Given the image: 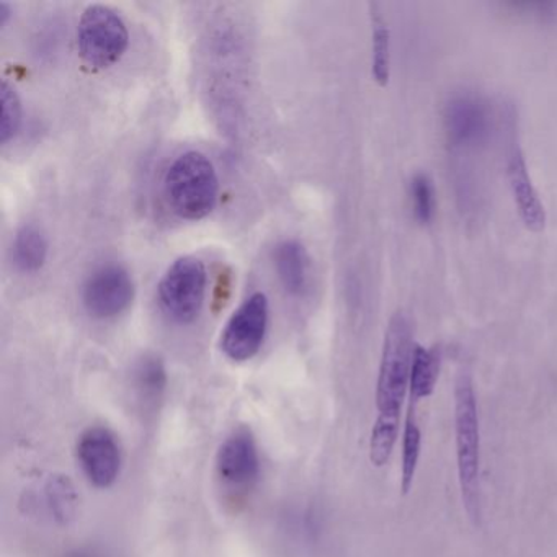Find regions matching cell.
<instances>
[{"mask_svg":"<svg viewBox=\"0 0 557 557\" xmlns=\"http://www.w3.org/2000/svg\"><path fill=\"white\" fill-rule=\"evenodd\" d=\"M11 18V5L0 2V27H4Z\"/></svg>","mask_w":557,"mask_h":557,"instance_id":"21","label":"cell"},{"mask_svg":"<svg viewBox=\"0 0 557 557\" xmlns=\"http://www.w3.org/2000/svg\"><path fill=\"white\" fill-rule=\"evenodd\" d=\"M48 504H50L51 513L54 515L57 520L67 523L71 518L76 515L77 495L74 492L73 482L70 479L54 478L51 479L47 487Z\"/></svg>","mask_w":557,"mask_h":557,"instance_id":"18","label":"cell"},{"mask_svg":"<svg viewBox=\"0 0 557 557\" xmlns=\"http://www.w3.org/2000/svg\"><path fill=\"white\" fill-rule=\"evenodd\" d=\"M165 198L182 220L198 221L216 208L220 181L213 162L198 151L178 156L164 178Z\"/></svg>","mask_w":557,"mask_h":557,"instance_id":"3","label":"cell"},{"mask_svg":"<svg viewBox=\"0 0 557 557\" xmlns=\"http://www.w3.org/2000/svg\"><path fill=\"white\" fill-rule=\"evenodd\" d=\"M373 24V77L380 86H386L391 70V34L376 4H371Z\"/></svg>","mask_w":557,"mask_h":557,"instance_id":"16","label":"cell"},{"mask_svg":"<svg viewBox=\"0 0 557 557\" xmlns=\"http://www.w3.org/2000/svg\"><path fill=\"white\" fill-rule=\"evenodd\" d=\"M129 34L119 12L102 4L89 5L77 25V48L87 67L109 70L128 50Z\"/></svg>","mask_w":557,"mask_h":557,"instance_id":"4","label":"cell"},{"mask_svg":"<svg viewBox=\"0 0 557 557\" xmlns=\"http://www.w3.org/2000/svg\"><path fill=\"white\" fill-rule=\"evenodd\" d=\"M77 459L90 484L97 488H109L122 472V446L115 433L106 426H92L77 442Z\"/></svg>","mask_w":557,"mask_h":557,"instance_id":"9","label":"cell"},{"mask_svg":"<svg viewBox=\"0 0 557 557\" xmlns=\"http://www.w3.org/2000/svg\"><path fill=\"white\" fill-rule=\"evenodd\" d=\"M440 374V354L436 348L416 345L410 370L409 403L419 404L432 396Z\"/></svg>","mask_w":557,"mask_h":557,"instance_id":"14","label":"cell"},{"mask_svg":"<svg viewBox=\"0 0 557 557\" xmlns=\"http://www.w3.org/2000/svg\"><path fill=\"white\" fill-rule=\"evenodd\" d=\"M269 329V299L253 293L234 311L221 334L220 347L224 357L236 363L252 360L265 341Z\"/></svg>","mask_w":557,"mask_h":557,"instance_id":"7","label":"cell"},{"mask_svg":"<svg viewBox=\"0 0 557 557\" xmlns=\"http://www.w3.org/2000/svg\"><path fill=\"white\" fill-rule=\"evenodd\" d=\"M410 201L416 220L420 224L432 223L435 216V188L426 174H416L410 181Z\"/></svg>","mask_w":557,"mask_h":557,"instance_id":"20","label":"cell"},{"mask_svg":"<svg viewBox=\"0 0 557 557\" xmlns=\"http://www.w3.org/2000/svg\"><path fill=\"white\" fill-rule=\"evenodd\" d=\"M416 345L406 312L397 311L387 324L376 384V422L399 426L400 410L409 394L410 370Z\"/></svg>","mask_w":557,"mask_h":557,"instance_id":"2","label":"cell"},{"mask_svg":"<svg viewBox=\"0 0 557 557\" xmlns=\"http://www.w3.org/2000/svg\"><path fill=\"white\" fill-rule=\"evenodd\" d=\"M455 433L462 507L471 523L481 527V429L474 384L468 370L459 371L455 381Z\"/></svg>","mask_w":557,"mask_h":557,"instance_id":"1","label":"cell"},{"mask_svg":"<svg viewBox=\"0 0 557 557\" xmlns=\"http://www.w3.org/2000/svg\"><path fill=\"white\" fill-rule=\"evenodd\" d=\"M207 267L197 257H182L169 267L159 283V302L177 324H190L200 315L207 296Z\"/></svg>","mask_w":557,"mask_h":557,"instance_id":"5","label":"cell"},{"mask_svg":"<svg viewBox=\"0 0 557 557\" xmlns=\"http://www.w3.org/2000/svg\"><path fill=\"white\" fill-rule=\"evenodd\" d=\"M14 263L21 272L35 273L44 269L48 259V240L35 224H25L15 234L12 246Z\"/></svg>","mask_w":557,"mask_h":557,"instance_id":"13","label":"cell"},{"mask_svg":"<svg viewBox=\"0 0 557 557\" xmlns=\"http://www.w3.org/2000/svg\"><path fill=\"white\" fill-rule=\"evenodd\" d=\"M417 404L409 403L407 407L406 423L403 433V466H400V488L407 495L412 488L419 466L420 446H422V433L417 422Z\"/></svg>","mask_w":557,"mask_h":557,"instance_id":"15","label":"cell"},{"mask_svg":"<svg viewBox=\"0 0 557 557\" xmlns=\"http://www.w3.org/2000/svg\"><path fill=\"white\" fill-rule=\"evenodd\" d=\"M260 472L259 449L247 430H237L218 449L216 475L227 491H249Z\"/></svg>","mask_w":557,"mask_h":557,"instance_id":"10","label":"cell"},{"mask_svg":"<svg viewBox=\"0 0 557 557\" xmlns=\"http://www.w3.org/2000/svg\"><path fill=\"white\" fill-rule=\"evenodd\" d=\"M135 383L139 393L145 397L158 399L168 384V373L164 363L158 357H145L135 370Z\"/></svg>","mask_w":557,"mask_h":557,"instance_id":"19","label":"cell"},{"mask_svg":"<svg viewBox=\"0 0 557 557\" xmlns=\"http://www.w3.org/2000/svg\"><path fill=\"white\" fill-rule=\"evenodd\" d=\"M507 177L521 221L528 230L540 233L541 230H544L546 213H544L543 203H541L536 188L528 174L523 152L518 148L515 136H511L507 149Z\"/></svg>","mask_w":557,"mask_h":557,"instance_id":"11","label":"cell"},{"mask_svg":"<svg viewBox=\"0 0 557 557\" xmlns=\"http://www.w3.org/2000/svg\"><path fill=\"white\" fill-rule=\"evenodd\" d=\"M275 269L283 288L293 296H302L311 285V259L298 240H283L275 249Z\"/></svg>","mask_w":557,"mask_h":557,"instance_id":"12","label":"cell"},{"mask_svg":"<svg viewBox=\"0 0 557 557\" xmlns=\"http://www.w3.org/2000/svg\"><path fill=\"white\" fill-rule=\"evenodd\" d=\"M445 129L453 151L459 154L478 151L491 138V107L478 94H456L445 109Z\"/></svg>","mask_w":557,"mask_h":557,"instance_id":"6","label":"cell"},{"mask_svg":"<svg viewBox=\"0 0 557 557\" xmlns=\"http://www.w3.org/2000/svg\"><path fill=\"white\" fill-rule=\"evenodd\" d=\"M0 143L8 145L15 138L22 125V102L14 86L4 81L0 86Z\"/></svg>","mask_w":557,"mask_h":557,"instance_id":"17","label":"cell"},{"mask_svg":"<svg viewBox=\"0 0 557 557\" xmlns=\"http://www.w3.org/2000/svg\"><path fill=\"white\" fill-rule=\"evenodd\" d=\"M135 298V283L125 267L107 263L94 270L83 288V305L92 318L113 319L123 314Z\"/></svg>","mask_w":557,"mask_h":557,"instance_id":"8","label":"cell"}]
</instances>
